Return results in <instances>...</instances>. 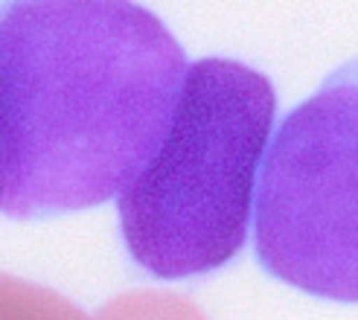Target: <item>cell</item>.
Segmentation results:
<instances>
[{
  "label": "cell",
  "mask_w": 358,
  "mask_h": 320,
  "mask_svg": "<svg viewBox=\"0 0 358 320\" xmlns=\"http://www.w3.org/2000/svg\"><path fill=\"white\" fill-rule=\"evenodd\" d=\"M187 67L140 3H0V212L35 221L120 198L164 140Z\"/></svg>",
  "instance_id": "6da1fadb"
},
{
  "label": "cell",
  "mask_w": 358,
  "mask_h": 320,
  "mask_svg": "<svg viewBox=\"0 0 358 320\" xmlns=\"http://www.w3.org/2000/svg\"><path fill=\"white\" fill-rule=\"evenodd\" d=\"M0 320H87V314L52 289L0 271Z\"/></svg>",
  "instance_id": "277c9868"
},
{
  "label": "cell",
  "mask_w": 358,
  "mask_h": 320,
  "mask_svg": "<svg viewBox=\"0 0 358 320\" xmlns=\"http://www.w3.org/2000/svg\"><path fill=\"white\" fill-rule=\"evenodd\" d=\"M99 320H207L199 306L175 294H125L99 312Z\"/></svg>",
  "instance_id": "5b68a950"
},
{
  "label": "cell",
  "mask_w": 358,
  "mask_h": 320,
  "mask_svg": "<svg viewBox=\"0 0 358 320\" xmlns=\"http://www.w3.org/2000/svg\"><path fill=\"white\" fill-rule=\"evenodd\" d=\"M250 230L268 277L358 303V59L332 70L271 134Z\"/></svg>",
  "instance_id": "3957f363"
},
{
  "label": "cell",
  "mask_w": 358,
  "mask_h": 320,
  "mask_svg": "<svg viewBox=\"0 0 358 320\" xmlns=\"http://www.w3.org/2000/svg\"><path fill=\"white\" fill-rule=\"evenodd\" d=\"M274 119L277 91L259 70L222 56L187 67L157 152L117 198L134 268L195 279L245 251Z\"/></svg>",
  "instance_id": "7a4b0ae2"
}]
</instances>
